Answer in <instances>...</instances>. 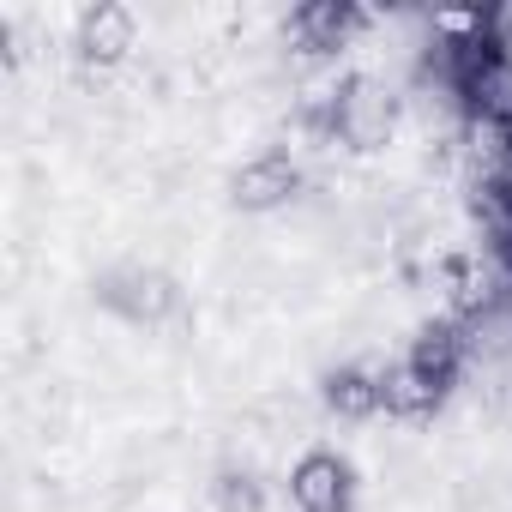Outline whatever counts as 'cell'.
I'll use <instances>...</instances> for the list:
<instances>
[{
	"label": "cell",
	"instance_id": "6da1fadb",
	"mask_svg": "<svg viewBox=\"0 0 512 512\" xmlns=\"http://www.w3.org/2000/svg\"><path fill=\"white\" fill-rule=\"evenodd\" d=\"M458 374H464V338H458V326H428L392 368H380V404L392 410V416H434L446 398H452V386H458Z\"/></svg>",
	"mask_w": 512,
	"mask_h": 512
},
{
	"label": "cell",
	"instance_id": "7a4b0ae2",
	"mask_svg": "<svg viewBox=\"0 0 512 512\" xmlns=\"http://www.w3.org/2000/svg\"><path fill=\"white\" fill-rule=\"evenodd\" d=\"M314 121H320L326 139H338V145H350V151H380V145L398 133V97H392L380 79L356 73V79H338V91L320 103Z\"/></svg>",
	"mask_w": 512,
	"mask_h": 512
},
{
	"label": "cell",
	"instance_id": "3957f363",
	"mask_svg": "<svg viewBox=\"0 0 512 512\" xmlns=\"http://www.w3.org/2000/svg\"><path fill=\"white\" fill-rule=\"evenodd\" d=\"M97 302H103L109 314L133 320V326H157V320H169V314L181 308V290H175V278L157 272V266H115V272L97 278Z\"/></svg>",
	"mask_w": 512,
	"mask_h": 512
},
{
	"label": "cell",
	"instance_id": "277c9868",
	"mask_svg": "<svg viewBox=\"0 0 512 512\" xmlns=\"http://www.w3.org/2000/svg\"><path fill=\"white\" fill-rule=\"evenodd\" d=\"M356 464L338 446H308L290 464V500L296 512H350L356 506Z\"/></svg>",
	"mask_w": 512,
	"mask_h": 512
},
{
	"label": "cell",
	"instance_id": "5b68a950",
	"mask_svg": "<svg viewBox=\"0 0 512 512\" xmlns=\"http://www.w3.org/2000/svg\"><path fill=\"white\" fill-rule=\"evenodd\" d=\"M296 187H302V163H296L284 145H266V151H253V157L235 169L229 199H235L241 211H278V205L296 199Z\"/></svg>",
	"mask_w": 512,
	"mask_h": 512
},
{
	"label": "cell",
	"instance_id": "8992f818",
	"mask_svg": "<svg viewBox=\"0 0 512 512\" xmlns=\"http://www.w3.org/2000/svg\"><path fill=\"white\" fill-rule=\"evenodd\" d=\"M133 43H139V19H133V7H121V0H97V7L79 13V55L91 67L127 61Z\"/></svg>",
	"mask_w": 512,
	"mask_h": 512
},
{
	"label": "cell",
	"instance_id": "52a82bcc",
	"mask_svg": "<svg viewBox=\"0 0 512 512\" xmlns=\"http://www.w3.org/2000/svg\"><path fill=\"white\" fill-rule=\"evenodd\" d=\"M320 398H326V410L344 416V422H362V416L386 410V404H380V368H362V362L332 368V374L320 380Z\"/></svg>",
	"mask_w": 512,
	"mask_h": 512
},
{
	"label": "cell",
	"instance_id": "ba28073f",
	"mask_svg": "<svg viewBox=\"0 0 512 512\" xmlns=\"http://www.w3.org/2000/svg\"><path fill=\"white\" fill-rule=\"evenodd\" d=\"M290 31H296V43H302L308 55H332V49H344V37L356 31V13L338 7V0H314V7H296V13H290Z\"/></svg>",
	"mask_w": 512,
	"mask_h": 512
},
{
	"label": "cell",
	"instance_id": "9c48e42d",
	"mask_svg": "<svg viewBox=\"0 0 512 512\" xmlns=\"http://www.w3.org/2000/svg\"><path fill=\"white\" fill-rule=\"evenodd\" d=\"M266 506V488L253 470H217V512H260Z\"/></svg>",
	"mask_w": 512,
	"mask_h": 512
}]
</instances>
